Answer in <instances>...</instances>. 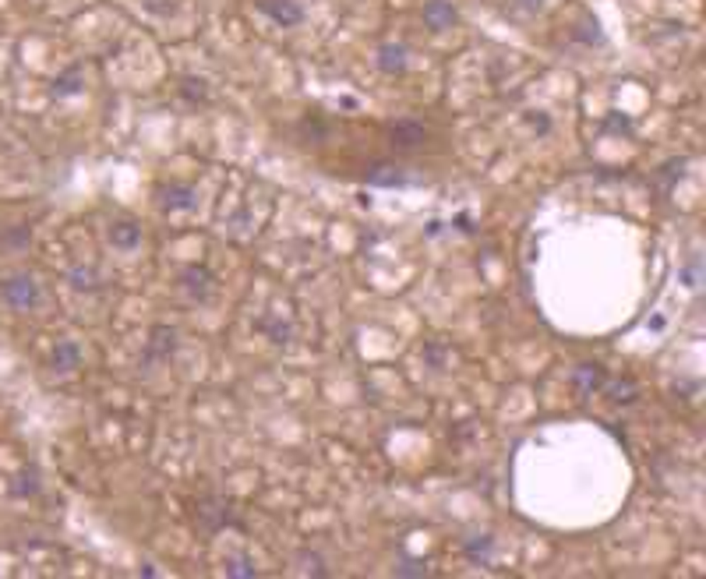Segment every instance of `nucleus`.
<instances>
[{
    "mask_svg": "<svg viewBox=\"0 0 706 579\" xmlns=\"http://www.w3.org/2000/svg\"><path fill=\"white\" fill-rule=\"evenodd\" d=\"M4 293H7V300H14L18 307H28V304L36 300V283H32V280H14V283L4 287Z\"/></svg>",
    "mask_w": 706,
    "mask_h": 579,
    "instance_id": "nucleus-1",
    "label": "nucleus"
},
{
    "mask_svg": "<svg viewBox=\"0 0 706 579\" xmlns=\"http://www.w3.org/2000/svg\"><path fill=\"white\" fill-rule=\"evenodd\" d=\"M262 7L276 18V21H283V25H297L304 14H301V7H294V4H272V0H262Z\"/></svg>",
    "mask_w": 706,
    "mask_h": 579,
    "instance_id": "nucleus-2",
    "label": "nucleus"
},
{
    "mask_svg": "<svg viewBox=\"0 0 706 579\" xmlns=\"http://www.w3.org/2000/svg\"><path fill=\"white\" fill-rule=\"evenodd\" d=\"M601 382H604V371H601V364H583V368L576 371V386L583 388V392H594Z\"/></svg>",
    "mask_w": 706,
    "mask_h": 579,
    "instance_id": "nucleus-3",
    "label": "nucleus"
},
{
    "mask_svg": "<svg viewBox=\"0 0 706 579\" xmlns=\"http://www.w3.org/2000/svg\"><path fill=\"white\" fill-rule=\"evenodd\" d=\"M392 138H396L400 145H417V142L424 138V127H420V124H410V120H403V124H396V127H392Z\"/></svg>",
    "mask_w": 706,
    "mask_h": 579,
    "instance_id": "nucleus-4",
    "label": "nucleus"
},
{
    "mask_svg": "<svg viewBox=\"0 0 706 579\" xmlns=\"http://www.w3.org/2000/svg\"><path fill=\"white\" fill-rule=\"evenodd\" d=\"M424 14L434 21V28H442V25H449V21H452V7H445V4H438V0H434V4H427V11H424Z\"/></svg>",
    "mask_w": 706,
    "mask_h": 579,
    "instance_id": "nucleus-5",
    "label": "nucleus"
},
{
    "mask_svg": "<svg viewBox=\"0 0 706 579\" xmlns=\"http://www.w3.org/2000/svg\"><path fill=\"white\" fill-rule=\"evenodd\" d=\"M166 205H170V208H184V205H191V191H173V198H166Z\"/></svg>",
    "mask_w": 706,
    "mask_h": 579,
    "instance_id": "nucleus-6",
    "label": "nucleus"
},
{
    "mask_svg": "<svg viewBox=\"0 0 706 579\" xmlns=\"http://www.w3.org/2000/svg\"><path fill=\"white\" fill-rule=\"evenodd\" d=\"M226 573H233V576H255V569H251L247 562H233V565H230Z\"/></svg>",
    "mask_w": 706,
    "mask_h": 579,
    "instance_id": "nucleus-7",
    "label": "nucleus"
},
{
    "mask_svg": "<svg viewBox=\"0 0 706 579\" xmlns=\"http://www.w3.org/2000/svg\"><path fill=\"white\" fill-rule=\"evenodd\" d=\"M113 237H117L120 244H134V240H138V233H134V230H117Z\"/></svg>",
    "mask_w": 706,
    "mask_h": 579,
    "instance_id": "nucleus-8",
    "label": "nucleus"
}]
</instances>
